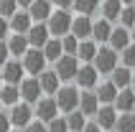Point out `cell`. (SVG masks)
<instances>
[{
	"mask_svg": "<svg viewBox=\"0 0 135 132\" xmlns=\"http://www.w3.org/2000/svg\"><path fill=\"white\" fill-rule=\"evenodd\" d=\"M120 26H125V28H133V26H135V5H122Z\"/></svg>",
	"mask_w": 135,
	"mask_h": 132,
	"instance_id": "30",
	"label": "cell"
},
{
	"mask_svg": "<svg viewBox=\"0 0 135 132\" xmlns=\"http://www.w3.org/2000/svg\"><path fill=\"white\" fill-rule=\"evenodd\" d=\"M10 56H13V53H10V48H8V41H0V66L5 64Z\"/></svg>",
	"mask_w": 135,
	"mask_h": 132,
	"instance_id": "38",
	"label": "cell"
},
{
	"mask_svg": "<svg viewBox=\"0 0 135 132\" xmlns=\"http://www.w3.org/2000/svg\"><path fill=\"white\" fill-rule=\"evenodd\" d=\"M94 92H97V99H99L102 104H115V97H117L120 89L115 87L112 81H105V84H97Z\"/></svg>",
	"mask_w": 135,
	"mask_h": 132,
	"instance_id": "25",
	"label": "cell"
},
{
	"mask_svg": "<svg viewBox=\"0 0 135 132\" xmlns=\"http://www.w3.org/2000/svg\"><path fill=\"white\" fill-rule=\"evenodd\" d=\"M99 10H102V18H107V21H120L122 0H105V3L99 5Z\"/></svg>",
	"mask_w": 135,
	"mask_h": 132,
	"instance_id": "27",
	"label": "cell"
},
{
	"mask_svg": "<svg viewBox=\"0 0 135 132\" xmlns=\"http://www.w3.org/2000/svg\"><path fill=\"white\" fill-rule=\"evenodd\" d=\"M56 8H64V10H69V8H74V0H51Z\"/></svg>",
	"mask_w": 135,
	"mask_h": 132,
	"instance_id": "41",
	"label": "cell"
},
{
	"mask_svg": "<svg viewBox=\"0 0 135 132\" xmlns=\"http://www.w3.org/2000/svg\"><path fill=\"white\" fill-rule=\"evenodd\" d=\"M26 36H28L31 46H36V48H44L46 41L51 38V31H49V26H46V23H33V26H31V31L26 33Z\"/></svg>",
	"mask_w": 135,
	"mask_h": 132,
	"instance_id": "16",
	"label": "cell"
},
{
	"mask_svg": "<svg viewBox=\"0 0 135 132\" xmlns=\"http://www.w3.org/2000/svg\"><path fill=\"white\" fill-rule=\"evenodd\" d=\"M133 89H135V71H133Z\"/></svg>",
	"mask_w": 135,
	"mask_h": 132,
	"instance_id": "46",
	"label": "cell"
},
{
	"mask_svg": "<svg viewBox=\"0 0 135 132\" xmlns=\"http://www.w3.org/2000/svg\"><path fill=\"white\" fill-rule=\"evenodd\" d=\"M71 13L69 10H64V8H56L51 15H49V21H46V26H49V31H51V36L56 38H64L66 33H71Z\"/></svg>",
	"mask_w": 135,
	"mask_h": 132,
	"instance_id": "1",
	"label": "cell"
},
{
	"mask_svg": "<svg viewBox=\"0 0 135 132\" xmlns=\"http://www.w3.org/2000/svg\"><path fill=\"white\" fill-rule=\"evenodd\" d=\"M44 53H46L49 61H59L61 56H64V43H61V38L51 36L49 41H46V46H44Z\"/></svg>",
	"mask_w": 135,
	"mask_h": 132,
	"instance_id": "26",
	"label": "cell"
},
{
	"mask_svg": "<svg viewBox=\"0 0 135 132\" xmlns=\"http://www.w3.org/2000/svg\"><path fill=\"white\" fill-rule=\"evenodd\" d=\"M18 0H0V15H5V18H13V13L18 10Z\"/></svg>",
	"mask_w": 135,
	"mask_h": 132,
	"instance_id": "33",
	"label": "cell"
},
{
	"mask_svg": "<svg viewBox=\"0 0 135 132\" xmlns=\"http://www.w3.org/2000/svg\"><path fill=\"white\" fill-rule=\"evenodd\" d=\"M66 125H69V130H71V132H82L84 125H87V114H84L79 107L71 109V112H66Z\"/></svg>",
	"mask_w": 135,
	"mask_h": 132,
	"instance_id": "28",
	"label": "cell"
},
{
	"mask_svg": "<svg viewBox=\"0 0 135 132\" xmlns=\"http://www.w3.org/2000/svg\"><path fill=\"white\" fill-rule=\"evenodd\" d=\"M23 132H49V125L41 122V119H36V122H28V125L23 127Z\"/></svg>",
	"mask_w": 135,
	"mask_h": 132,
	"instance_id": "36",
	"label": "cell"
},
{
	"mask_svg": "<svg viewBox=\"0 0 135 132\" xmlns=\"http://www.w3.org/2000/svg\"><path fill=\"white\" fill-rule=\"evenodd\" d=\"M130 33H133V43H135V26H133V28H130Z\"/></svg>",
	"mask_w": 135,
	"mask_h": 132,
	"instance_id": "45",
	"label": "cell"
},
{
	"mask_svg": "<svg viewBox=\"0 0 135 132\" xmlns=\"http://www.w3.org/2000/svg\"><path fill=\"white\" fill-rule=\"evenodd\" d=\"M59 112L61 109H59V102H56V97H54V94L41 97V99L36 102V117L41 119V122H46V125H49L54 117H59Z\"/></svg>",
	"mask_w": 135,
	"mask_h": 132,
	"instance_id": "5",
	"label": "cell"
},
{
	"mask_svg": "<svg viewBox=\"0 0 135 132\" xmlns=\"http://www.w3.org/2000/svg\"><path fill=\"white\" fill-rule=\"evenodd\" d=\"M79 94L82 92H76L74 87H61L56 92V102H59V109L61 112H71L79 107Z\"/></svg>",
	"mask_w": 135,
	"mask_h": 132,
	"instance_id": "9",
	"label": "cell"
},
{
	"mask_svg": "<svg viewBox=\"0 0 135 132\" xmlns=\"http://www.w3.org/2000/svg\"><path fill=\"white\" fill-rule=\"evenodd\" d=\"M117 109H115V104H99L97 114H94V119H97V125L102 127V130H115V122H117Z\"/></svg>",
	"mask_w": 135,
	"mask_h": 132,
	"instance_id": "11",
	"label": "cell"
},
{
	"mask_svg": "<svg viewBox=\"0 0 135 132\" xmlns=\"http://www.w3.org/2000/svg\"><path fill=\"white\" fill-rule=\"evenodd\" d=\"M92 26H94V21H92V15L87 13H79L71 21V33H74L79 41H84V38H92Z\"/></svg>",
	"mask_w": 135,
	"mask_h": 132,
	"instance_id": "12",
	"label": "cell"
},
{
	"mask_svg": "<svg viewBox=\"0 0 135 132\" xmlns=\"http://www.w3.org/2000/svg\"><path fill=\"white\" fill-rule=\"evenodd\" d=\"M76 87L79 89H94L99 81V71L94 64H82L79 66V71H76Z\"/></svg>",
	"mask_w": 135,
	"mask_h": 132,
	"instance_id": "8",
	"label": "cell"
},
{
	"mask_svg": "<svg viewBox=\"0 0 135 132\" xmlns=\"http://www.w3.org/2000/svg\"><path fill=\"white\" fill-rule=\"evenodd\" d=\"M0 107H3V99H0Z\"/></svg>",
	"mask_w": 135,
	"mask_h": 132,
	"instance_id": "48",
	"label": "cell"
},
{
	"mask_svg": "<svg viewBox=\"0 0 135 132\" xmlns=\"http://www.w3.org/2000/svg\"><path fill=\"white\" fill-rule=\"evenodd\" d=\"M3 84H5V76H3V71H0V87H3Z\"/></svg>",
	"mask_w": 135,
	"mask_h": 132,
	"instance_id": "44",
	"label": "cell"
},
{
	"mask_svg": "<svg viewBox=\"0 0 135 132\" xmlns=\"http://www.w3.org/2000/svg\"><path fill=\"white\" fill-rule=\"evenodd\" d=\"M10 114L8 112H0V132H10Z\"/></svg>",
	"mask_w": 135,
	"mask_h": 132,
	"instance_id": "39",
	"label": "cell"
},
{
	"mask_svg": "<svg viewBox=\"0 0 135 132\" xmlns=\"http://www.w3.org/2000/svg\"><path fill=\"white\" fill-rule=\"evenodd\" d=\"M26 66H23V61H10L8 59L5 64H3V76H5V84H21L23 79H26Z\"/></svg>",
	"mask_w": 135,
	"mask_h": 132,
	"instance_id": "10",
	"label": "cell"
},
{
	"mask_svg": "<svg viewBox=\"0 0 135 132\" xmlns=\"http://www.w3.org/2000/svg\"><path fill=\"white\" fill-rule=\"evenodd\" d=\"M97 8H99V0H74V10H79V13L92 15Z\"/></svg>",
	"mask_w": 135,
	"mask_h": 132,
	"instance_id": "31",
	"label": "cell"
},
{
	"mask_svg": "<svg viewBox=\"0 0 135 132\" xmlns=\"http://www.w3.org/2000/svg\"><path fill=\"white\" fill-rule=\"evenodd\" d=\"M0 99H3L5 107L18 104L23 99V97H21V87H18V84H3V87H0Z\"/></svg>",
	"mask_w": 135,
	"mask_h": 132,
	"instance_id": "24",
	"label": "cell"
},
{
	"mask_svg": "<svg viewBox=\"0 0 135 132\" xmlns=\"http://www.w3.org/2000/svg\"><path fill=\"white\" fill-rule=\"evenodd\" d=\"M49 132H71L66 125V117H54L49 122Z\"/></svg>",
	"mask_w": 135,
	"mask_h": 132,
	"instance_id": "34",
	"label": "cell"
},
{
	"mask_svg": "<svg viewBox=\"0 0 135 132\" xmlns=\"http://www.w3.org/2000/svg\"><path fill=\"white\" fill-rule=\"evenodd\" d=\"M38 81H41V87H44V94H56L61 89V79L56 71H41L38 74Z\"/></svg>",
	"mask_w": 135,
	"mask_h": 132,
	"instance_id": "23",
	"label": "cell"
},
{
	"mask_svg": "<svg viewBox=\"0 0 135 132\" xmlns=\"http://www.w3.org/2000/svg\"><path fill=\"white\" fill-rule=\"evenodd\" d=\"M115 132H135V112H120L115 122Z\"/></svg>",
	"mask_w": 135,
	"mask_h": 132,
	"instance_id": "29",
	"label": "cell"
},
{
	"mask_svg": "<svg viewBox=\"0 0 135 132\" xmlns=\"http://www.w3.org/2000/svg\"><path fill=\"white\" fill-rule=\"evenodd\" d=\"M110 81H112L117 89H125V87H133V69L130 66H115V71L110 74Z\"/></svg>",
	"mask_w": 135,
	"mask_h": 132,
	"instance_id": "20",
	"label": "cell"
},
{
	"mask_svg": "<svg viewBox=\"0 0 135 132\" xmlns=\"http://www.w3.org/2000/svg\"><path fill=\"white\" fill-rule=\"evenodd\" d=\"M79 59L71 56V53H64L59 61H54V71L59 74L61 81H74L76 79V71H79Z\"/></svg>",
	"mask_w": 135,
	"mask_h": 132,
	"instance_id": "3",
	"label": "cell"
},
{
	"mask_svg": "<svg viewBox=\"0 0 135 132\" xmlns=\"http://www.w3.org/2000/svg\"><path fill=\"white\" fill-rule=\"evenodd\" d=\"M8 48H10L13 56H23V53L31 48V41H28L26 33H10V36H8Z\"/></svg>",
	"mask_w": 135,
	"mask_h": 132,
	"instance_id": "21",
	"label": "cell"
},
{
	"mask_svg": "<svg viewBox=\"0 0 135 132\" xmlns=\"http://www.w3.org/2000/svg\"><path fill=\"white\" fill-rule=\"evenodd\" d=\"M99 99H97V92L94 89H84L82 94H79V109L87 114V117H94L97 114V109H99Z\"/></svg>",
	"mask_w": 135,
	"mask_h": 132,
	"instance_id": "14",
	"label": "cell"
},
{
	"mask_svg": "<svg viewBox=\"0 0 135 132\" xmlns=\"http://www.w3.org/2000/svg\"><path fill=\"white\" fill-rule=\"evenodd\" d=\"M115 109L117 112H135V89L133 87H125L117 92L115 97Z\"/></svg>",
	"mask_w": 135,
	"mask_h": 132,
	"instance_id": "17",
	"label": "cell"
},
{
	"mask_svg": "<svg viewBox=\"0 0 135 132\" xmlns=\"http://www.w3.org/2000/svg\"><path fill=\"white\" fill-rule=\"evenodd\" d=\"M28 13H31V18H33V23H46L49 15L54 13V3L51 0H33L28 5Z\"/></svg>",
	"mask_w": 135,
	"mask_h": 132,
	"instance_id": "13",
	"label": "cell"
},
{
	"mask_svg": "<svg viewBox=\"0 0 135 132\" xmlns=\"http://www.w3.org/2000/svg\"><path fill=\"white\" fill-rule=\"evenodd\" d=\"M8 36H10V18L0 15V41H8Z\"/></svg>",
	"mask_w": 135,
	"mask_h": 132,
	"instance_id": "37",
	"label": "cell"
},
{
	"mask_svg": "<svg viewBox=\"0 0 135 132\" xmlns=\"http://www.w3.org/2000/svg\"><path fill=\"white\" fill-rule=\"evenodd\" d=\"M105 132H115V130H105Z\"/></svg>",
	"mask_w": 135,
	"mask_h": 132,
	"instance_id": "47",
	"label": "cell"
},
{
	"mask_svg": "<svg viewBox=\"0 0 135 132\" xmlns=\"http://www.w3.org/2000/svg\"><path fill=\"white\" fill-rule=\"evenodd\" d=\"M61 43H64V53H71V56H76V48H79V38H76L74 33H66V36L61 38Z\"/></svg>",
	"mask_w": 135,
	"mask_h": 132,
	"instance_id": "32",
	"label": "cell"
},
{
	"mask_svg": "<svg viewBox=\"0 0 135 132\" xmlns=\"http://www.w3.org/2000/svg\"><path fill=\"white\" fill-rule=\"evenodd\" d=\"M31 26H33V18H31L28 10H15L13 18H10V33H28Z\"/></svg>",
	"mask_w": 135,
	"mask_h": 132,
	"instance_id": "18",
	"label": "cell"
},
{
	"mask_svg": "<svg viewBox=\"0 0 135 132\" xmlns=\"http://www.w3.org/2000/svg\"><path fill=\"white\" fill-rule=\"evenodd\" d=\"M10 132H13V130H10ZM15 132H18V130H15Z\"/></svg>",
	"mask_w": 135,
	"mask_h": 132,
	"instance_id": "49",
	"label": "cell"
},
{
	"mask_svg": "<svg viewBox=\"0 0 135 132\" xmlns=\"http://www.w3.org/2000/svg\"><path fill=\"white\" fill-rule=\"evenodd\" d=\"M107 43L112 46L115 51L128 48V46L133 43V33H130V28H125V26H117V28H112V33H110V41H107Z\"/></svg>",
	"mask_w": 135,
	"mask_h": 132,
	"instance_id": "15",
	"label": "cell"
},
{
	"mask_svg": "<svg viewBox=\"0 0 135 132\" xmlns=\"http://www.w3.org/2000/svg\"><path fill=\"white\" fill-rule=\"evenodd\" d=\"M8 114H10V125L18 127V130H23L28 122H33V109H31V104H28V102H18V104H13Z\"/></svg>",
	"mask_w": 135,
	"mask_h": 132,
	"instance_id": "7",
	"label": "cell"
},
{
	"mask_svg": "<svg viewBox=\"0 0 135 132\" xmlns=\"http://www.w3.org/2000/svg\"><path fill=\"white\" fill-rule=\"evenodd\" d=\"M122 5H135V0H122Z\"/></svg>",
	"mask_w": 135,
	"mask_h": 132,
	"instance_id": "43",
	"label": "cell"
},
{
	"mask_svg": "<svg viewBox=\"0 0 135 132\" xmlns=\"http://www.w3.org/2000/svg\"><path fill=\"white\" fill-rule=\"evenodd\" d=\"M31 3H33V0H18V5H21V8H26V10H28V5H31Z\"/></svg>",
	"mask_w": 135,
	"mask_h": 132,
	"instance_id": "42",
	"label": "cell"
},
{
	"mask_svg": "<svg viewBox=\"0 0 135 132\" xmlns=\"http://www.w3.org/2000/svg\"><path fill=\"white\" fill-rule=\"evenodd\" d=\"M99 46L94 38H84V41H79V48H76V59L82 61V64H92L94 61V56H97Z\"/></svg>",
	"mask_w": 135,
	"mask_h": 132,
	"instance_id": "19",
	"label": "cell"
},
{
	"mask_svg": "<svg viewBox=\"0 0 135 132\" xmlns=\"http://www.w3.org/2000/svg\"><path fill=\"white\" fill-rule=\"evenodd\" d=\"M117 53H120V51H115L110 43H107V46H99V51H97V56H94L92 64L97 66L99 74H112L115 66H117Z\"/></svg>",
	"mask_w": 135,
	"mask_h": 132,
	"instance_id": "4",
	"label": "cell"
},
{
	"mask_svg": "<svg viewBox=\"0 0 135 132\" xmlns=\"http://www.w3.org/2000/svg\"><path fill=\"white\" fill-rule=\"evenodd\" d=\"M120 56H122V64H125V66L135 69V43H130L128 48H122V51H120Z\"/></svg>",
	"mask_w": 135,
	"mask_h": 132,
	"instance_id": "35",
	"label": "cell"
},
{
	"mask_svg": "<svg viewBox=\"0 0 135 132\" xmlns=\"http://www.w3.org/2000/svg\"><path fill=\"white\" fill-rule=\"evenodd\" d=\"M110 33H112V21H107V18L94 21V26H92V38H94L97 43H107V41H110Z\"/></svg>",
	"mask_w": 135,
	"mask_h": 132,
	"instance_id": "22",
	"label": "cell"
},
{
	"mask_svg": "<svg viewBox=\"0 0 135 132\" xmlns=\"http://www.w3.org/2000/svg\"><path fill=\"white\" fill-rule=\"evenodd\" d=\"M82 132H105V130H102V127L97 125V119H94V122H87V125H84V130H82Z\"/></svg>",
	"mask_w": 135,
	"mask_h": 132,
	"instance_id": "40",
	"label": "cell"
},
{
	"mask_svg": "<svg viewBox=\"0 0 135 132\" xmlns=\"http://www.w3.org/2000/svg\"><path fill=\"white\" fill-rule=\"evenodd\" d=\"M46 53L44 48H36V46H31L28 51L23 53V66H26V71L31 74V76H38L41 71H46Z\"/></svg>",
	"mask_w": 135,
	"mask_h": 132,
	"instance_id": "2",
	"label": "cell"
},
{
	"mask_svg": "<svg viewBox=\"0 0 135 132\" xmlns=\"http://www.w3.org/2000/svg\"><path fill=\"white\" fill-rule=\"evenodd\" d=\"M18 87H21V97H23V102H28V104H36L38 99L44 97V87H41L38 76H26V79H23Z\"/></svg>",
	"mask_w": 135,
	"mask_h": 132,
	"instance_id": "6",
	"label": "cell"
}]
</instances>
